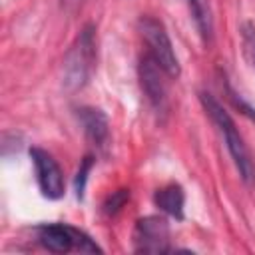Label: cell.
<instances>
[{
  "label": "cell",
  "mask_w": 255,
  "mask_h": 255,
  "mask_svg": "<svg viewBox=\"0 0 255 255\" xmlns=\"http://www.w3.org/2000/svg\"><path fill=\"white\" fill-rule=\"evenodd\" d=\"M78 2H82V0H62V4L68 6V8H70V6H76Z\"/></svg>",
  "instance_id": "obj_15"
},
{
  "label": "cell",
  "mask_w": 255,
  "mask_h": 255,
  "mask_svg": "<svg viewBox=\"0 0 255 255\" xmlns=\"http://www.w3.org/2000/svg\"><path fill=\"white\" fill-rule=\"evenodd\" d=\"M38 243L52 251V253H70V251H80V253H102L98 243L84 231L64 225V223H46L38 227Z\"/></svg>",
  "instance_id": "obj_3"
},
{
  "label": "cell",
  "mask_w": 255,
  "mask_h": 255,
  "mask_svg": "<svg viewBox=\"0 0 255 255\" xmlns=\"http://www.w3.org/2000/svg\"><path fill=\"white\" fill-rule=\"evenodd\" d=\"M133 251L149 253V255L171 251L167 221L157 215H147L137 219L133 227Z\"/></svg>",
  "instance_id": "obj_6"
},
{
  "label": "cell",
  "mask_w": 255,
  "mask_h": 255,
  "mask_svg": "<svg viewBox=\"0 0 255 255\" xmlns=\"http://www.w3.org/2000/svg\"><path fill=\"white\" fill-rule=\"evenodd\" d=\"M241 40H243V54H245L249 66L255 70V26L251 22L243 24V28H241Z\"/></svg>",
  "instance_id": "obj_11"
},
{
  "label": "cell",
  "mask_w": 255,
  "mask_h": 255,
  "mask_svg": "<svg viewBox=\"0 0 255 255\" xmlns=\"http://www.w3.org/2000/svg\"><path fill=\"white\" fill-rule=\"evenodd\" d=\"M153 203L167 215L175 217V219H183V205H185V193L181 189V185L177 183H169L161 189L155 191L153 195Z\"/></svg>",
  "instance_id": "obj_9"
},
{
  "label": "cell",
  "mask_w": 255,
  "mask_h": 255,
  "mask_svg": "<svg viewBox=\"0 0 255 255\" xmlns=\"http://www.w3.org/2000/svg\"><path fill=\"white\" fill-rule=\"evenodd\" d=\"M30 157H32V163H34L36 181H38V187H40L42 195L48 197V199H60L64 195L66 181H64L62 167L58 165L54 155L48 153L42 147H32Z\"/></svg>",
  "instance_id": "obj_7"
},
{
  "label": "cell",
  "mask_w": 255,
  "mask_h": 255,
  "mask_svg": "<svg viewBox=\"0 0 255 255\" xmlns=\"http://www.w3.org/2000/svg\"><path fill=\"white\" fill-rule=\"evenodd\" d=\"M199 100H201V106H203L205 114L211 118V122L217 126L219 133L223 135L225 145H227V149H229V155H231V159H233V163H235V167H237L241 179H243L247 185H251L253 179H255V167H253V161H251V157H249L247 145H245V141H243V137H241V133H239V129H237V126H235V122H233V118H231L229 112L215 100V96H211V94H207V92H201V94H199Z\"/></svg>",
  "instance_id": "obj_1"
},
{
  "label": "cell",
  "mask_w": 255,
  "mask_h": 255,
  "mask_svg": "<svg viewBox=\"0 0 255 255\" xmlns=\"http://www.w3.org/2000/svg\"><path fill=\"white\" fill-rule=\"evenodd\" d=\"M78 120L84 128L86 137L90 139V143L100 151L106 153L110 147V124H108V116L98 110V108H80L78 110Z\"/></svg>",
  "instance_id": "obj_8"
},
{
  "label": "cell",
  "mask_w": 255,
  "mask_h": 255,
  "mask_svg": "<svg viewBox=\"0 0 255 255\" xmlns=\"http://www.w3.org/2000/svg\"><path fill=\"white\" fill-rule=\"evenodd\" d=\"M96 66V28L86 24L64 58V86L68 90H82Z\"/></svg>",
  "instance_id": "obj_2"
},
{
  "label": "cell",
  "mask_w": 255,
  "mask_h": 255,
  "mask_svg": "<svg viewBox=\"0 0 255 255\" xmlns=\"http://www.w3.org/2000/svg\"><path fill=\"white\" fill-rule=\"evenodd\" d=\"M139 32L149 48V56L161 66V70L169 76V78H177L181 68H179V60L175 56L171 38L165 30V26L161 24V20L153 18V16H141L139 22Z\"/></svg>",
  "instance_id": "obj_4"
},
{
  "label": "cell",
  "mask_w": 255,
  "mask_h": 255,
  "mask_svg": "<svg viewBox=\"0 0 255 255\" xmlns=\"http://www.w3.org/2000/svg\"><path fill=\"white\" fill-rule=\"evenodd\" d=\"M225 90H227V98L233 102V106H235V108H239V112H243L249 120H253V122H255V108H251V106H249V104H247V102H245V100H243V98H241V96H239V94H237L229 84H225Z\"/></svg>",
  "instance_id": "obj_14"
},
{
  "label": "cell",
  "mask_w": 255,
  "mask_h": 255,
  "mask_svg": "<svg viewBox=\"0 0 255 255\" xmlns=\"http://www.w3.org/2000/svg\"><path fill=\"white\" fill-rule=\"evenodd\" d=\"M92 165H94V157L92 155H86L84 161L80 163V169L76 173V195H78V199L84 197V189H86V181H88V173H90Z\"/></svg>",
  "instance_id": "obj_12"
},
{
  "label": "cell",
  "mask_w": 255,
  "mask_h": 255,
  "mask_svg": "<svg viewBox=\"0 0 255 255\" xmlns=\"http://www.w3.org/2000/svg\"><path fill=\"white\" fill-rule=\"evenodd\" d=\"M128 199H129V191H128V189H118V191H114V193L108 197V201L104 203V211H106L108 215H116V213L126 205Z\"/></svg>",
  "instance_id": "obj_13"
},
{
  "label": "cell",
  "mask_w": 255,
  "mask_h": 255,
  "mask_svg": "<svg viewBox=\"0 0 255 255\" xmlns=\"http://www.w3.org/2000/svg\"><path fill=\"white\" fill-rule=\"evenodd\" d=\"M185 2L203 44H209L213 38V16H211L209 0H185Z\"/></svg>",
  "instance_id": "obj_10"
},
{
  "label": "cell",
  "mask_w": 255,
  "mask_h": 255,
  "mask_svg": "<svg viewBox=\"0 0 255 255\" xmlns=\"http://www.w3.org/2000/svg\"><path fill=\"white\" fill-rule=\"evenodd\" d=\"M137 74H139V86H141V92L145 94L147 104L157 116H165L169 110V100H167V86L163 76L167 74L149 54H145L139 60Z\"/></svg>",
  "instance_id": "obj_5"
}]
</instances>
